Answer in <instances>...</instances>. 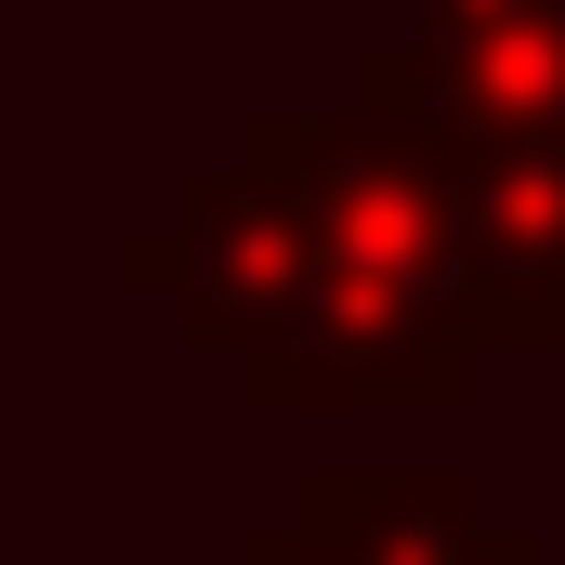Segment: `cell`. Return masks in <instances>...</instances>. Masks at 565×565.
<instances>
[{
    "instance_id": "obj_1",
    "label": "cell",
    "mask_w": 565,
    "mask_h": 565,
    "mask_svg": "<svg viewBox=\"0 0 565 565\" xmlns=\"http://www.w3.org/2000/svg\"><path fill=\"white\" fill-rule=\"evenodd\" d=\"M119 289L158 302L198 355L224 369H264L316 289V237H302V198H289L264 158H211L184 171L132 237H119Z\"/></svg>"
},
{
    "instance_id": "obj_2",
    "label": "cell",
    "mask_w": 565,
    "mask_h": 565,
    "mask_svg": "<svg viewBox=\"0 0 565 565\" xmlns=\"http://www.w3.org/2000/svg\"><path fill=\"white\" fill-rule=\"evenodd\" d=\"M487 302L460 277H382V264H316L302 316L264 369H237L250 408H460L487 382Z\"/></svg>"
},
{
    "instance_id": "obj_3",
    "label": "cell",
    "mask_w": 565,
    "mask_h": 565,
    "mask_svg": "<svg viewBox=\"0 0 565 565\" xmlns=\"http://www.w3.org/2000/svg\"><path fill=\"white\" fill-rule=\"evenodd\" d=\"M355 93L447 145H565V0H422L355 53Z\"/></svg>"
},
{
    "instance_id": "obj_4",
    "label": "cell",
    "mask_w": 565,
    "mask_h": 565,
    "mask_svg": "<svg viewBox=\"0 0 565 565\" xmlns=\"http://www.w3.org/2000/svg\"><path fill=\"white\" fill-rule=\"evenodd\" d=\"M289 526L329 565H553L540 526H500L473 460H316Z\"/></svg>"
},
{
    "instance_id": "obj_5",
    "label": "cell",
    "mask_w": 565,
    "mask_h": 565,
    "mask_svg": "<svg viewBox=\"0 0 565 565\" xmlns=\"http://www.w3.org/2000/svg\"><path fill=\"white\" fill-rule=\"evenodd\" d=\"M473 289L500 355H565V145H460Z\"/></svg>"
},
{
    "instance_id": "obj_6",
    "label": "cell",
    "mask_w": 565,
    "mask_h": 565,
    "mask_svg": "<svg viewBox=\"0 0 565 565\" xmlns=\"http://www.w3.org/2000/svg\"><path fill=\"white\" fill-rule=\"evenodd\" d=\"M237 565H329V553H316L302 526H250V540H237Z\"/></svg>"
}]
</instances>
